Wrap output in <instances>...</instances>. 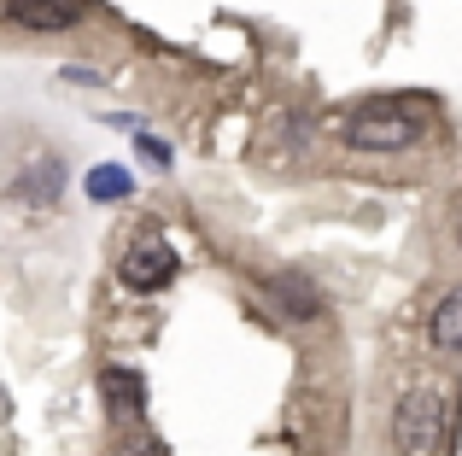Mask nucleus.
<instances>
[{
	"instance_id": "obj_6",
	"label": "nucleus",
	"mask_w": 462,
	"mask_h": 456,
	"mask_svg": "<svg viewBox=\"0 0 462 456\" xmlns=\"http://www.w3.org/2000/svg\"><path fill=\"white\" fill-rule=\"evenodd\" d=\"M100 398L112 404L117 415H135L141 422V410H147V380H141L135 369H106L100 375Z\"/></svg>"
},
{
	"instance_id": "obj_9",
	"label": "nucleus",
	"mask_w": 462,
	"mask_h": 456,
	"mask_svg": "<svg viewBox=\"0 0 462 456\" xmlns=\"http://www.w3.org/2000/svg\"><path fill=\"white\" fill-rule=\"evenodd\" d=\"M30 182H23V194L30 199H53L59 194V159H42V164H30Z\"/></svg>"
},
{
	"instance_id": "obj_2",
	"label": "nucleus",
	"mask_w": 462,
	"mask_h": 456,
	"mask_svg": "<svg viewBox=\"0 0 462 456\" xmlns=\"http://www.w3.org/2000/svg\"><path fill=\"white\" fill-rule=\"evenodd\" d=\"M439 415H445V398H439V392H428V387L404 392V398H398V410H393V445L404 451V456L433 451V439H439Z\"/></svg>"
},
{
	"instance_id": "obj_10",
	"label": "nucleus",
	"mask_w": 462,
	"mask_h": 456,
	"mask_svg": "<svg viewBox=\"0 0 462 456\" xmlns=\"http://www.w3.org/2000/svg\"><path fill=\"white\" fill-rule=\"evenodd\" d=\"M117 456H170V451H164V439L135 433V439H124V451H117Z\"/></svg>"
},
{
	"instance_id": "obj_11",
	"label": "nucleus",
	"mask_w": 462,
	"mask_h": 456,
	"mask_svg": "<svg viewBox=\"0 0 462 456\" xmlns=\"http://www.w3.org/2000/svg\"><path fill=\"white\" fill-rule=\"evenodd\" d=\"M135 147H141V152H147V159H152V164H170V147H164V141H152V135H135Z\"/></svg>"
},
{
	"instance_id": "obj_7",
	"label": "nucleus",
	"mask_w": 462,
	"mask_h": 456,
	"mask_svg": "<svg viewBox=\"0 0 462 456\" xmlns=\"http://www.w3.org/2000/svg\"><path fill=\"white\" fill-rule=\"evenodd\" d=\"M428 333H433V351H462V293H445L439 305H433V322H428Z\"/></svg>"
},
{
	"instance_id": "obj_5",
	"label": "nucleus",
	"mask_w": 462,
	"mask_h": 456,
	"mask_svg": "<svg viewBox=\"0 0 462 456\" xmlns=\"http://www.w3.org/2000/svg\"><path fill=\"white\" fill-rule=\"evenodd\" d=\"M270 305L282 310L287 322H316V316H322V293H316V281H310L305 269L270 275Z\"/></svg>"
},
{
	"instance_id": "obj_3",
	"label": "nucleus",
	"mask_w": 462,
	"mask_h": 456,
	"mask_svg": "<svg viewBox=\"0 0 462 456\" xmlns=\"http://www.w3.org/2000/svg\"><path fill=\"white\" fill-rule=\"evenodd\" d=\"M170 281H176V251L158 234H135L129 251H124V287H135V293H164Z\"/></svg>"
},
{
	"instance_id": "obj_8",
	"label": "nucleus",
	"mask_w": 462,
	"mask_h": 456,
	"mask_svg": "<svg viewBox=\"0 0 462 456\" xmlns=\"http://www.w3.org/2000/svg\"><path fill=\"white\" fill-rule=\"evenodd\" d=\"M129 194H135V170H124V164H94L88 170V199L112 205V199H129Z\"/></svg>"
},
{
	"instance_id": "obj_4",
	"label": "nucleus",
	"mask_w": 462,
	"mask_h": 456,
	"mask_svg": "<svg viewBox=\"0 0 462 456\" xmlns=\"http://www.w3.org/2000/svg\"><path fill=\"white\" fill-rule=\"evenodd\" d=\"M6 12L12 23H18V30H42V35H59V30H77L82 23V0H6Z\"/></svg>"
},
{
	"instance_id": "obj_1",
	"label": "nucleus",
	"mask_w": 462,
	"mask_h": 456,
	"mask_svg": "<svg viewBox=\"0 0 462 456\" xmlns=\"http://www.w3.org/2000/svg\"><path fill=\"white\" fill-rule=\"evenodd\" d=\"M339 135H346L357 152H410L421 135H428V105L381 94V100H363L357 112L339 123Z\"/></svg>"
}]
</instances>
